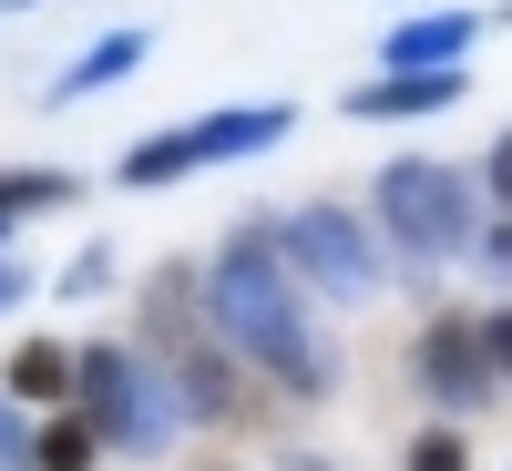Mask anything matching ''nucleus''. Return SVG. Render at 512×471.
Listing matches in <instances>:
<instances>
[{
    "mask_svg": "<svg viewBox=\"0 0 512 471\" xmlns=\"http://www.w3.org/2000/svg\"><path fill=\"white\" fill-rule=\"evenodd\" d=\"M482 338H492V369L512 379V308H502V318H482Z\"/></svg>",
    "mask_w": 512,
    "mask_h": 471,
    "instance_id": "f3484780",
    "label": "nucleus"
},
{
    "mask_svg": "<svg viewBox=\"0 0 512 471\" xmlns=\"http://www.w3.org/2000/svg\"><path fill=\"white\" fill-rule=\"evenodd\" d=\"M287 471H318V461H297V451H287Z\"/></svg>",
    "mask_w": 512,
    "mask_h": 471,
    "instance_id": "6ab92c4d",
    "label": "nucleus"
},
{
    "mask_svg": "<svg viewBox=\"0 0 512 471\" xmlns=\"http://www.w3.org/2000/svg\"><path fill=\"white\" fill-rule=\"evenodd\" d=\"M82 195V175H41V164H21V175H0V216H41V205H72Z\"/></svg>",
    "mask_w": 512,
    "mask_h": 471,
    "instance_id": "9b49d317",
    "label": "nucleus"
},
{
    "mask_svg": "<svg viewBox=\"0 0 512 471\" xmlns=\"http://www.w3.org/2000/svg\"><path fill=\"white\" fill-rule=\"evenodd\" d=\"M0 390H11V400H62V390H82V349H62V338H21L11 369H0Z\"/></svg>",
    "mask_w": 512,
    "mask_h": 471,
    "instance_id": "1a4fd4ad",
    "label": "nucleus"
},
{
    "mask_svg": "<svg viewBox=\"0 0 512 471\" xmlns=\"http://www.w3.org/2000/svg\"><path fill=\"white\" fill-rule=\"evenodd\" d=\"M82 420L103 431V451L154 461L164 441H175V420H185V390H175V369H164V359L103 338V349H82Z\"/></svg>",
    "mask_w": 512,
    "mask_h": 471,
    "instance_id": "f03ea898",
    "label": "nucleus"
},
{
    "mask_svg": "<svg viewBox=\"0 0 512 471\" xmlns=\"http://www.w3.org/2000/svg\"><path fill=\"white\" fill-rule=\"evenodd\" d=\"M502 21H512V0H502Z\"/></svg>",
    "mask_w": 512,
    "mask_h": 471,
    "instance_id": "4be33fe9",
    "label": "nucleus"
},
{
    "mask_svg": "<svg viewBox=\"0 0 512 471\" xmlns=\"http://www.w3.org/2000/svg\"><path fill=\"white\" fill-rule=\"evenodd\" d=\"M0 471H41V441L21 431V400L0 390Z\"/></svg>",
    "mask_w": 512,
    "mask_h": 471,
    "instance_id": "ddd939ff",
    "label": "nucleus"
},
{
    "mask_svg": "<svg viewBox=\"0 0 512 471\" xmlns=\"http://www.w3.org/2000/svg\"><path fill=\"white\" fill-rule=\"evenodd\" d=\"M0 11H31V0H0Z\"/></svg>",
    "mask_w": 512,
    "mask_h": 471,
    "instance_id": "aec40b11",
    "label": "nucleus"
},
{
    "mask_svg": "<svg viewBox=\"0 0 512 471\" xmlns=\"http://www.w3.org/2000/svg\"><path fill=\"white\" fill-rule=\"evenodd\" d=\"M144 52H154V31H103L93 52L72 62V72H52V103H82V93H103V82H123V72H144Z\"/></svg>",
    "mask_w": 512,
    "mask_h": 471,
    "instance_id": "9d476101",
    "label": "nucleus"
},
{
    "mask_svg": "<svg viewBox=\"0 0 512 471\" xmlns=\"http://www.w3.org/2000/svg\"><path fill=\"white\" fill-rule=\"evenodd\" d=\"M93 451H103L93 420H82V431H72V420H52V431H41V471H93Z\"/></svg>",
    "mask_w": 512,
    "mask_h": 471,
    "instance_id": "f8f14e48",
    "label": "nucleus"
},
{
    "mask_svg": "<svg viewBox=\"0 0 512 471\" xmlns=\"http://www.w3.org/2000/svg\"><path fill=\"white\" fill-rule=\"evenodd\" d=\"M277 246H287V267L308 277L318 297H338V308L379 297V246H369V226L349 216V205H287V216H277Z\"/></svg>",
    "mask_w": 512,
    "mask_h": 471,
    "instance_id": "20e7f679",
    "label": "nucleus"
},
{
    "mask_svg": "<svg viewBox=\"0 0 512 471\" xmlns=\"http://www.w3.org/2000/svg\"><path fill=\"white\" fill-rule=\"evenodd\" d=\"M420 390H431V410H461V420H472V410L502 390L492 338L461 328V318H431V338H420Z\"/></svg>",
    "mask_w": 512,
    "mask_h": 471,
    "instance_id": "423d86ee",
    "label": "nucleus"
},
{
    "mask_svg": "<svg viewBox=\"0 0 512 471\" xmlns=\"http://www.w3.org/2000/svg\"><path fill=\"white\" fill-rule=\"evenodd\" d=\"M482 185H492V205H502V216H512V134L492 144V164H482Z\"/></svg>",
    "mask_w": 512,
    "mask_h": 471,
    "instance_id": "dca6fc26",
    "label": "nucleus"
},
{
    "mask_svg": "<svg viewBox=\"0 0 512 471\" xmlns=\"http://www.w3.org/2000/svg\"><path fill=\"white\" fill-rule=\"evenodd\" d=\"M410 471H472V451H461V431H451V420L410 441Z\"/></svg>",
    "mask_w": 512,
    "mask_h": 471,
    "instance_id": "2eb2a0df",
    "label": "nucleus"
},
{
    "mask_svg": "<svg viewBox=\"0 0 512 471\" xmlns=\"http://www.w3.org/2000/svg\"><path fill=\"white\" fill-rule=\"evenodd\" d=\"M0 236H11V216H0Z\"/></svg>",
    "mask_w": 512,
    "mask_h": 471,
    "instance_id": "412c9836",
    "label": "nucleus"
},
{
    "mask_svg": "<svg viewBox=\"0 0 512 471\" xmlns=\"http://www.w3.org/2000/svg\"><path fill=\"white\" fill-rule=\"evenodd\" d=\"M379 236H390L410 267H451V256H472V185L451 175L431 154H400L379 164Z\"/></svg>",
    "mask_w": 512,
    "mask_h": 471,
    "instance_id": "7ed1b4c3",
    "label": "nucleus"
},
{
    "mask_svg": "<svg viewBox=\"0 0 512 471\" xmlns=\"http://www.w3.org/2000/svg\"><path fill=\"white\" fill-rule=\"evenodd\" d=\"M472 41H482L472 11H420L379 41V72H451V62H472Z\"/></svg>",
    "mask_w": 512,
    "mask_h": 471,
    "instance_id": "0eeeda50",
    "label": "nucleus"
},
{
    "mask_svg": "<svg viewBox=\"0 0 512 471\" xmlns=\"http://www.w3.org/2000/svg\"><path fill=\"white\" fill-rule=\"evenodd\" d=\"M21 297H31V277L11 267V256H0V308H21Z\"/></svg>",
    "mask_w": 512,
    "mask_h": 471,
    "instance_id": "a211bd4d",
    "label": "nucleus"
},
{
    "mask_svg": "<svg viewBox=\"0 0 512 471\" xmlns=\"http://www.w3.org/2000/svg\"><path fill=\"white\" fill-rule=\"evenodd\" d=\"M461 82H472V62H451V72H379L349 93V123H390V113H441L461 103Z\"/></svg>",
    "mask_w": 512,
    "mask_h": 471,
    "instance_id": "6e6552de",
    "label": "nucleus"
},
{
    "mask_svg": "<svg viewBox=\"0 0 512 471\" xmlns=\"http://www.w3.org/2000/svg\"><path fill=\"white\" fill-rule=\"evenodd\" d=\"M62 297H113V246H82L62 267Z\"/></svg>",
    "mask_w": 512,
    "mask_h": 471,
    "instance_id": "4468645a",
    "label": "nucleus"
},
{
    "mask_svg": "<svg viewBox=\"0 0 512 471\" xmlns=\"http://www.w3.org/2000/svg\"><path fill=\"white\" fill-rule=\"evenodd\" d=\"M297 287H308V277L287 267L277 226H246V236L216 246V267H205L195 297H205V328H216L226 349H246L277 390L318 400V390H328V349L308 338V318H297Z\"/></svg>",
    "mask_w": 512,
    "mask_h": 471,
    "instance_id": "f257e3e1",
    "label": "nucleus"
},
{
    "mask_svg": "<svg viewBox=\"0 0 512 471\" xmlns=\"http://www.w3.org/2000/svg\"><path fill=\"white\" fill-rule=\"evenodd\" d=\"M287 103H236V113H205V123H185V134H154V144H134L123 154V185H175V175H195V164H236V154H267L277 134H287Z\"/></svg>",
    "mask_w": 512,
    "mask_h": 471,
    "instance_id": "39448f33",
    "label": "nucleus"
}]
</instances>
